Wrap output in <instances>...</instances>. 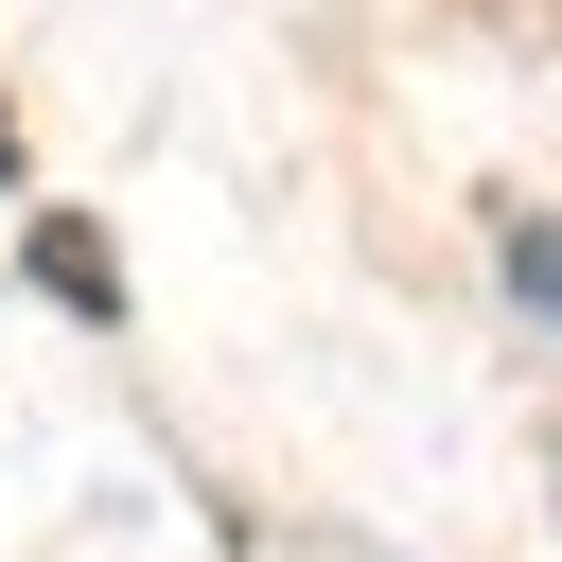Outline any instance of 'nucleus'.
Returning <instances> with one entry per match:
<instances>
[{"instance_id":"f03ea898","label":"nucleus","mask_w":562,"mask_h":562,"mask_svg":"<svg viewBox=\"0 0 562 562\" xmlns=\"http://www.w3.org/2000/svg\"><path fill=\"white\" fill-rule=\"evenodd\" d=\"M509 281H527V299L562 316V228H527V246H509Z\"/></svg>"},{"instance_id":"f257e3e1","label":"nucleus","mask_w":562,"mask_h":562,"mask_svg":"<svg viewBox=\"0 0 562 562\" xmlns=\"http://www.w3.org/2000/svg\"><path fill=\"white\" fill-rule=\"evenodd\" d=\"M35 281H53V299H70V316H105V246H88V228H70V211H35Z\"/></svg>"}]
</instances>
